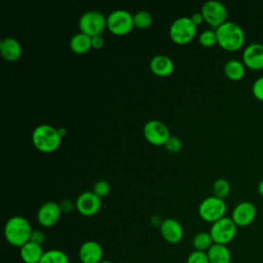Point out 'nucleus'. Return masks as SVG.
Returning <instances> with one entry per match:
<instances>
[{
	"mask_svg": "<svg viewBox=\"0 0 263 263\" xmlns=\"http://www.w3.org/2000/svg\"><path fill=\"white\" fill-rule=\"evenodd\" d=\"M215 31L217 35V44L226 51H237L245 44V31L234 22L227 21Z\"/></svg>",
	"mask_w": 263,
	"mask_h": 263,
	"instance_id": "nucleus-1",
	"label": "nucleus"
},
{
	"mask_svg": "<svg viewBox=\"0 0 263 263\" xmlns=\"http://www.w3.org/2000/svg\"><path fill=\"white\" fill-rule=\"evenodd\" d=\"M32 231L33 229L30 222L23 216H13L9 218L6 221L3 229L6 241L9 245L17 248H21L30 241Z\"/></svg>",
	"mask_w": 263,
	"mask_h": 263,
	"instance_id": "nucleus-2",
	"label": "nucleus"
},
{
	"mask_svg": "<svg viewBox=\"0 0 263 263\" xmlns=\"http://www.w3.org/2000/svg\"><path fill=\"white\" fill-rule=\"evenodd\" d=\"M62 139L58 128L46 123L39 124L32 132V143L42 153L57 151L62 143Z\"/></svg>",
	"mask_w": 263,
	"mask_h": 263,
	"instance_id": "nucleus-3",
	"label": "nucleus"
},
{
	"mask_svg": "<svg viewBox=\"0 0 263 263\" xmlns=\"http://www.w3.org/2000/svg\"><path fill=\"white\" fill-rule=\"evenodd\" d=\"M197 26L194 25L191 17L180 16L176 18L168 30V35L171 40L178 45L188 44L193 40L196 35Z\"/></svg>",
	"mask_w": 263,
	"mask_h": 263,
	"instance_id": "nucleus-4",
	"label": "nucleus"
},
{
	"mask_svg": "<svg viewBox=\"0 0 263 263\" xmlns=\"http://www.w3.org/2000/svg\"><path fill=\"white\" fill-rule=\"evenodd\" d=\"M134 26V14L125 9H115L107 16V29L116 36L128 34Z\"/></svg>",
	"mask_w": 263,
	"mask_h": 263,
	"instance_id": "nucleus-5",
	"label": "nucleus"
},
{
	"mask_svg": "<svg viewBox=\"0 0 263 263\" xmlns=\"http://www.w3.org/2000/svg\"><path fill=\"white\" fill-rule=\"evenodd\" d=\"M78 28L81 33L90 37L101 35L107 28V16L97 10L86 11L79 17Z\"/></svg>",
	"mask_w": 263,
	"mask_h": 263,
	"instance_id": "nucleus-6",
	"label": "nucleus"
},
{
	"mask_svg": "<svg viewBox=\"0 0 263 263\" xmlns=\"http://www.w3.org/2000/svg\"><path fill=\"white\" fill-rule=\"evenodd\" d=\"M227 211L225 200L216 196L205 197L198 205L199 217L209 223H215L216 221L225 217Z\"/></svg>",
	"mask_w": 263,
	"mask_h": 263,
	"instance_id": "nucleus-7",
	"label": "nucleus"
},
{
	"mask_svg": "<svg viewBox=\"0 0 263 263\" xmlns=\"http://www.w3.org/2000/svg\"><path fill=\"white\" fill-rule=\"evenodd\" d=\"M236 230L237 226L233 220L228 217H223L212 224L209 232L214 240V243L227 246V243L232 241V239L235 237Z\"/></svg>",
	"mask_w": 263,
	"mask_h": 263,
	"instance_id": "nucleus-8",
	"label": "nucleus"
},
{
	"mask_svg": "<svg viewBox=\"0 0 263 263\" xmlns=\"http://www.w3.org/2000/svg\"><path fill=\"white\" fill-rule=\"evenodd\" d=\"M200 12L204 18V22L214 30L227 22V9L224 4L219 1L210 0L204 2Z\"/></svg>",
	"mask_w": 263,
	"mask_h": 263,
	"instance_id": "nucleus-9",
	"label": "nucleus"
},
{
	"mask_svg": "<svg viewBox=\"0 0 263 263\" xmlns=\"http://www.w3.org/2000/svg\"><path fill=\"white\" fill-rule=\"evenodd\" d=\"M145 140L154 146H164L165 142L171 137L168 127L161 121L152 119L145 123L143 127Z\"/></svg>",
	"mask_w": 263,
	"mask_h": 263,
	"instance_id": "nucleus-10",
	"label": "nucleus"
},
{
	"mask_svg": "<svg viewBox=\"0 0 263 263\" xmlns=\"http://www.w3.org/2000/svg\"><path fill=\"white\" fill-rule=\"evenodd\" d=\"M75 205L79 214L85 217H91L101 210L102 200L92 191H84L76 198Z\"/></svg>",
	"mask_w": 263,
	"mask_h": 263,
	"instance_id": "nucleus-11",
	"label": "nucleus"
},
{
	"mask_svg": "<svg viewBox=\"0 0 263 263\" xmlns=\"http://www.w3.org/2000/svg\"><path fill=\"white\" fill-rule=\"evenodd\" d=\"M62 211L60 203L54 201H46L39 208L37 212V221L42 227L49 228L58 223Z\"/></svg>",
	"mask_w": 263,
	"mask_h": 263,
	"instance_id": "nucleus-12",
	"label": "nucleus"
},
{
	"mask_svg": "<svg viewBox=\"0 0 263 263\" xmlns=\"http://www.w3.org/2000/svg\"><path fill=\"white\" fill-rule=\"evenodd\" d=\"M256 218V206L250 201H240L237 203L231 214V219L236 226L245 227L250 225Z\"/></svg>",
	"mask_w": 263,
	"mask_h": 263,
	"instance_id": "nucleus-13",
	"label": "nucleus"
},
{
	"mask_svg": "<svg viewBox=\"0 0 263 263\" xmlns=\"http://www.w3.org/2000/svg\"><path fill=\"white\" fill-rule=\"evenodd\" d=\"M159 230L162 238L168 243H179L184 236V230L181 223L174 218L162 220Z\"/></svg>",
	"mask_w": 263,
	"mask_h": 263,
	"instance_id": "nucleus-14",
	"label": "nucleus"
},
{
	"mask_svg": "<svg viewBox=\"0 0 263 263\" xmlns=\"http://www.w3.org/2000/svg\"><path fill=\"white\" fill-rule=\"evenodd\" d=\"M243 65L252 70L263 69V44L251 43L242 51Z\"/></svg>",
	"mask_w": 263,
	"mask_h": 263,
	"instance_id": "nucleus-15",
	"label": "nucleus"
},
{
	"mask_svg": "<svg viewBox=\"0 0 263 263\" xmlns=\"http://www.w3.org/2000/svg\"><path fill=\"white\" fill-rule=\"evenodd\" d=\"M103 249L95 240L83 242L78 251V258L81 263H101L103 261Z\"/></svg>",
	"mask_w": 263,
	"mask_h": 263,
	"instance_id": "nucleus-16",
	"label": "nucleus"
},
{
	"mask_svg": "<svg viewBox=\"0 0 263 263\" xmlns=\"http://www.w3.org/2000/svg\"><path fill=\"white\" fill-rule=\"evenodd\" d=\"M151 72L159 77H167L173 74L175 65L173 60L164 54L154 55L149 63Z\"/></svg>",
	"mask_w": 263,
	"mask_h": 263,
	"instance_id": "nucleus-17",
	"label": "nucleus"
},
{
	"mask_svg": "<svg viewBox=\"0 0 263 263\" xmlns=\"http://www.w3.org/2000/svg\"><path fill=\"white\" fill-rule=\"evenodd\" d=\"M22 45L13 37H5L0 41V54L7 62H15L22 55Z\"/></svg>",
	"mask_w": 263,
	"mask_h": 263,
	"instance_id": "nucleus-18",
	"label": "nucleus"
},
{
	"mask_svg": "<svg viewBox=\"0 0 263 263\" xmlns=\"http://www.w3.org/2000/svg\"><path fill=\"white\" fill-rule=\"evenodd\" d=\"M43 254L42 246L33 241H28L20 248V257L24 263H39Z\"/></svg>",
	"mask_w": 263,
	"mask_h": 263,
	"instance_id": "nucleus-19",
	"label": "nucleus"
},
{
	"mask_svg": "<svg viewBox=\"0 0 263 263\" xmlns=\"http://www.w3.org/2000/svg\"><path fill=\"white\" fill-rule=\"evenodd\" d=\"M69 46L72 52L76 54H84L88 52L91 47V37L84 33H76L74 34L69 42Z\"/></svg>",
	"mask_w": 263,
	"mask_h": 263,
	"instance_id": "nucleus-20",
	"label": "nucleus"
},
{
	"mask_svg": "<svg viewBox=\"0 0 263 263\" xmlns=\"http://www.w3.org/2000/svg\"><path fill=\"white\" fill-rule=\"evenodd\" d=\"M210 263H230L231 253L227 246L214 243L206 252Z\"/></svg>",
	"mask_w": 263,
	"mask_h": 263,
	"instance_id": "nucleus-21",
	"label": "nucleus"
},
{
	"mask_svg": "<svg viewBox=\"0 0 263 263\" xmlns=\"http://www.w3.org/2000/svg\"><path fill=\"white\" fill-rule=\"evenodd\" d=\"M225 76L232 81H238L243 78L246 73V66L238 60H229L224 65Z\"/></svg>",
	"mask_w": 263,
	"mask_h": 263,
	"instance_id": "nucleus-22",
	"label": "nucleus"
},
{
	"mask_svg": "<svg viewBox=\"0 0 263 263\" xmlns=\"http://www.w3.org/2000/svg\"><path fill=\"white\" fill-rule=\"evenodd\" d=\"M192 245H193V248L195 251L208 252L209 249L214 245V240H213L210 232L201 231V232L196 233L193 236Z\"/></svg>",
	"mask_w": 263,
	"mask_h": 263,
	"instance_id": "nucleus-23",
	"label": "nucleus"
},
{
	"mask_svg": "<svg viewBox=\"0 0 263 263\" xmlns=\"http://www.w3.org/2000/svg\"><path fill=\"white\" fill-rule=\"evenodd\" d=\"M39 263H70L68 255L58 249L45 251Z\"/></svg>",
	"mask_w": 263,
	"mask_h": 263,
	"instance_id": "nucleus-24",
	"label": "nucleus"
},
{
	"mask_svg": "<svg viewBox=\"0 0 263 263\" xmlns=\"http://www.w3.org/2000/svg\"><path fill=\"white\" fill-rule=\"evenodd\" d=\"M213 193H214V196L225 200V198L230 193L229 182L224 178H219L215 180V182L213 183Z\"/></svg>",
	"mask_w": 263,
	"mask_h": 263,
	"instance_id": "nucleus-25",
	"label": "nucleus"
},
{
	"mask_svg": "<svg viewBox=\"0 0 263 263\" xmlns=\"http://www.w3.org/2000/svg\"><path fill=\"white\" fill-rule=\"evenodd\" d=\"M153 23L152 14L146 10H140L134 14V26L138 29H147Z\"/></svg>",
	"mask_w": 263,
	"mask_h": 263,
	"instance_id": "nucleus-26",
	"label": "nucleus"
},
{
	"mask_svg": "<svg viewBox=\"0 0 263 263\" xmlns=\"http://www.w3.org/2000/svg\"><path fill=\"white\" fill-rule=\"evenodd\" d=\"M198 41L200 43V45H202L203 47H212L215 44H217V35H216V31L209 29V30H204L202 31L199 36H198Z\"/></svg>",
	"mask_w": 263,
	"mask_h": 263,
	"instance_id": "nucleus-27",
	"label": "nucleus"
},
{
	"mask_svg": "<svg viewBox=\"0 0 263 263\" xmlns=\"http://www.w3.org/2000/svg\"><path fill=\"white\" fill-rule=\"evenodd\" d=\"M92 192L96 193L99 197H105L109 194L110 192V185L107 181L105 180H99L95 183L93 185V189Z\"/></svg>",
	"mask_w": 263,
	"mask_h": 263,
	"instance_id": "nucleus-28",
	"label": "nucleus"
},
{
	"mask_svg": "<svg viewBox=\"0 0 263 263\" xmlns=\"http://www.w3.org/2000/svg\"><path fill=\"white\" fill-rule=\"evenodd\" d=\"M186 263H210L206 252L200 251H193L187 257Z\"/></svg>",
	"mask_w": 263,
	"mask_h": 263,
	"instance_id": "nucleus-29",
	"label": "nucleus"
},
{
	"mask_svg": "<svg viewBox=\"0 0 263 263\" xmlns=\"http://www.w3.org/2000/svg\"><path fill=\"white\" fill-rule=\"evenodd\" d=\"M164 148L171 153H177L182 149V142L176 136H171L164 144Z\"/></svg>",
	"mask_w": 263,
	"mask_h": 263,
	"instance_id": "nucleus-30",
	"label": "nucleus"
},
{
	"mask_svg": "<svg viewBox=\"0 0 263 263\" xmlns=\"http://www.w3.org/2000/svg\"><path fill=\"white\" fill-rule=\"evenodd\" d=\"M252 93L258 100L263 102V76L257 78L252 85Z\"/></svg>",
	"mask_w": 263,
	"mask_h": 263,
	"instance_id": "nucleus-31",
	"label": "nucleus"
},
{
	"mask_svg": "<svg viewBox=\"0 0 263 263\" xmlns=\"http://www.w3.org/2000/svg\"><path fill=\"white\" fill-rule=\"evenodd\" d=\"M30 241H33L37 245H40L42 246L45 241V235L44 233L41 231V230H38V229H35L32 231V234H31V237H30Z\"/></svg>",
	"mask_w": 263,
	"mask_h": 263,
	"instance_id": "nucleus-32",
	"label": "nucleus"
},
{
	"mask_svg": "<svg viewBox=\"0 0 263 263\" xmlns=\"http://www.w3.org/2000/svg\"><path fill=\"white\" fill-rule=\"evenodd\" d=\"M60 208H61V211L62 213H66V214H69L73 211L74 208H76L75 203L73 201H71L70 199H65L63 200L61 203H60Z\"/></svg>",
	"mask_w": 263,
	"mask_h": 263,
	"instance_id": "nucleus-33",
	"label": "nucleus"
},
{
	"mask_svg": "<svg viewBox=\"0 0 263 263\" xmlns=\"http://www.w3.org/2000/svg\"><path fill=\"white\" fill-rule=\"evenodd\" d=\"M104 44H105V40L102 35H97L91 37V47L93 49H97V50L102 49L104 47Z\"/></svg>",
	"mask_w": 263,
	"mask_h": 263,
	"instance_id": "nucleus-34",
	"label": "nucleus"
},
{
	"mask_svg": "<svg viewBox=\"0 0 263 263\" xmlns=\"http://www.w3.org/2000/svg\"><path fill=\"white\" fill-rule=\"evenodd\" d=\"M190 17H191V20H192V22L194 23L195 26H199V25H201L204 22V18L202 16L201 12H195Z\"/></svg>",
	"mask_w": 263,
	"mask_h": 263,
	"instance_id": "nucleus-35",
	"label": "nucleus"
},
{
	"mask_svg": "<svg viewBox=\"0 0 263 263\" xmlns=\"http://www.w3.org/2000/svg\"><path fill=\"white\" fill-rule=\"evenodd\" d=\"M257 190H258V193L263 197V179L259 182V184L257 186Z\"/></svg>",
	"mask_w": 263,
	"mask_h": 263,
	"instance_id": "nucleus-36",
	"label": "nucleus"
},
{
	"mask_svg": "<svg viewBox=\"0 0 263 263\" xmlns=\"http://www.w3.org/2000/svg\"><path fill=\"white\" fill-rule=\"evenodd\" d=\"M58 130H59V134H60V136H61L62 138H63L64 136H66V134H67V130H66V128H64V127H59Z\"/></svg>",
	"mask_w": 263,
	"mask_h": 263,
	"instance_id": "nucleus-37",
	"label": "nucleus"
},
{
	"mask_svg": "<svg viewBox=\"0 0 263 263\" xmlns=\"http://www.w3.org/2000/svg\"><path fill=\"white\" fill-rule=\"evenodd\" d=\"M101 263H113L112 261H109V260H103Z\"/></svg>",
	"mask_w": 263,
	"mask_h": 263,
	"instance_id": "nucleus-38",
	"label": "nucleus"
}]
</instances>
